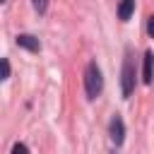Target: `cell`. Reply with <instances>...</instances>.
I'll return each mask as SVG.
<instances>
[{"instance_id":"1","label":"cell","mask_w":154,"mask_h":154,"mask_svg":"<svg viewBox=\"0 0 154 154\" xmlns=\"http://www.w3.org/2000/svg\"><path fill=\"white\" fill-rule=\"evenodd\" d=\"M84 91H87V99H91V101L103 91V77H101L96 60H89L84 67Z\"/></svg>"},{"instance_id":"2","label":"cell","mask_w":154,"mask_h":154,"mask_svg":"<svg viewBox=\"0 0 154 154\" xmlns=\"http://www.w3.org/2000/svg\"><path fill=\"white\" fill-rule=\"evenodd\" d=\"M120 91L125 99H130V94L135 91V60H132V51H125V60H123V72H120Z\"/></svg>"},{"instance_id":"3","label":"cell","mask_w":154,"mask_h":154,"mask_svg":"<svg viewBox=\"0 0 154 154\" xmlns=\"http://www.w3.org/2000/svg\"><path fill=\"white\" fill-rule=\"evenodd\" d=\"M108 135H111V140H113L116 144H123V140H125V123H123V118H120L118 113L111 118V125H108Z\"/></svg>"},{"instance_id":"4","label":"cell","mask_w":154,"mask_h":154,"mask_svg":"<svg viewBox=\"0 0 154 154\" xmlns=\"http://www.w3.org/2000/svg\"><path fill=\"white\" fill-rule=\"evenodd\" d=\"M154 79V53L147 51L144 53V60H142V82L144 84H152Z\"/></svg>"},{"instance_id":"5","label":"cell","mask_w":154,"mask_h":154,"mask_svg":"<svg viewBox=\"0 0 154 154\" xmlns=\"http://www.w3.org/2000/svg\"><path fill=\"white\" fill-rule=\"evenodd\" d=\"M17 46H19V48H26V51H31V53H38V51H41V41H38L36 36H31V34H19V36H17Z\"/></svg>"},{"instance_id":"6","label":"cell","mask_w":154,"mask_h":154,"mask_svg":"<svg viewBox=\"0 0 154 154\" xmlns=\"http://www.w3.org/2000/svg\"><path fill=\"white\" fill-rule=\"evenodd\" d=\"M132 12H135V0H125V2L118 5V19L120 22H128Z\"/></svg>"},{"instance_id":"7","label":"cell","mask_w":154,"mask_h":154,"mask_svg":"<svg viewBox=\"0 0 154 154\" xmlns=\"http://www.w3.org/2000/svg\"><path fill=\"white\" fill-rule=\"evenodd\" d=\"M12 154H29V147L24 142H14L12 144Z\"/></svg>"},{"instance_id":"8","label":"cell","mask_w":154,"mask_h":154,"mask_svg":"<svg viewBox=\"0 0 154 154\" xmlns=\"http://www.w3.org/2000/svg\"><path fill=\"white\" fill-rule=\"evenodd\" d=\"M7 77H10V60L2 58V79H7Z\"/></svg>"},{"instance_id":"9","label":"cell","mask_w":154,"mask_h":154,"mask_svg":"<svg viewBox=\"0 0 154 154\" xmlns=\"http://www.w3.org/2000/svg\"><path fill=\"white\" fill-rule=\"evenodd\" d=\"M147 34H149V36L154 38V14H152V17L147 19Z\"/></svg>"},{"instance_id":"10","label":"cell","mask_w":154,"mask_h":154,"mask_svg":"<svg viewBox=\"0 0 154 154\" xmlns=\"http://www.w3.org/2000/svg\"><path fill=\"white\" fill-rule=\"evenodd\" d=\"M46 7H48L46 2H38V0L34 2V10H36V12H46Z\"/></svg>"}]
</instances>
